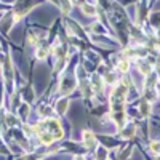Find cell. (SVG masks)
<instances>
[{
    "label": "cell",
    "instance_id": "8992f818",
    "mask_svg": "<svg viewBox=\"0 0 160 160\" xmlns=\"http://www.w3.org/2000/svg\"><path fill=\"white\" fill-rule=\"evenodd\" d=\"M47 53H48L47 48H40V50L37 51V58H38V59H43V58L47 56Z\"/></svg>",
    "mask_w": 160,
    "mask_h": 160
},
{
    "label": "cell",
    "instance_id": "5b68a950",
    "mask_svg": "<svg viewBox=\"0 0 160 160\" xmlns=\"http://www.w3.org/2000/svg\"><path fill=\"white\" fill-rule=\"evenodd\" d=\"M118 69L122 71V72H127L128 69H130V64H128V61H122L118 64Z\"/></svg>",
    "mask_w": 160,
    "mask_h": 160
},
{
    "label": "cell",
    "instance_id": "6da1fadb",
    "mask_svg": "<svg viewBox=\"0 0 160 160\" xmlns=\"http://www.w3.org/2000/svg\"><path fill=\"white\" fill-rule=\"evenodd\" d=\"M127 95V87L125 85H118L111 95V109L114 112V117L117 120V123L122 125L123 123V101Z\"/></svg>",
    "mask_w": 160,
    "mask_h": 160
},
{
    "label": "cell",
    "instance_id": "30bf717a",
    "mask_svg": "<svg viewBox=\"0 0 160 160\" xmlns=\"http://www.w3.org/2000/svg\"><path fill=\"white\" fill-rule=\"evenodd\" d=\"M74 160H83V157H82V155H77V157H75Z\"/></svg>",
    "mask_w": 160,
    "mask_h": 160
},
{
    "label": "cell",
    "instance_id": "3957f363",
    "mask_svg": "<svg viewBox=\"0 0 160 160\" xmlns=\"http://www.w3.org/2000/svg\"><path fill=\"white\" fill-rule=\"evenodd\" d=\"M135 130H136V128H135V125H130L127 130H123V131H122V136H123V138H130L131 135H135Z\"/></svg>",
    "mask_w": 160,
    "mask_h": 160
},
{
    "label": "cell",
    "instance_id": "ba28073f",
    "mask_svg": "<svg viewBox=\"0 0 160 160\" xmlns=\"http://www.w3.org/2000/svg\"><path fill=\"white\" fill-rule=\"evenodd\" d=\"M66 106H68V101H66V99H64V101H61V102L58 104V111H59V112H64Z\"/></svg>",
    "mask_w": 160,
    "mask_h": 160
},
{
    "label": "cell",
    "instance_id": "277c9868",
    "mask_svg": "<svg viewBox=\"0 0 160 160\" xmlns=\"http://www.w3.org/2000/svg\"><path fill=\"white\" fill-rule=\"evenodd\" d=\"M149 111H151V106L144 101V102L141 104V112H142L144 115H148V114H149Z\"/></svg>",
    "mask_w": 160,
    "mask_h": 160
},
{
    "label": "cell",
    "instance_id": "7a4b0ae2",
    "mask_svg": "<svg viewBox=\"0 0 160 160\" xmlns=\"http://www.w3.org/2000/svg\"><path fill=\"white\" fill-rule=\"evenodd\" d=\"M83 141H85V146L87 148H95L96 146V139H95V136H93V133H90V131H85L83 133Z\"/></svg>",
    "mask_w": 160,
    "mask_h": 160
},
{
    "label": "cell",
    "instance_id": "8fae6325",
    "mask_svg": "<svg viewBox=\"0 0 160 160\" xmlns=\"http://www.w3.org/2000/svg\"><path fill=\"white\" fill-rule=\"evenodd\" d=\"M0 106H2V88H0Z\"/></svg>",
    "mask_w": 160,
    "mask_h": 160
},
{
    "label": "cell",
    "instance_id": "9c48e42d",
    "mask_svg": "<svg viewBox=\"0 0 160 160\" xmlns=\"http://www.w3.org/2000/svg\"><path fill=\"white\" fill-rule=\"evenodd\" d=\"M85 13H87V15H90V16H91V15H95V13H96V11H95V10H93L91 7H88V5H85Z\"/></svg>",
    "mask_w": 160,
    "mask_h": 160
},
{
    "label": "cell",
    "instance_id": "52a82bcc",
    "mask_svg": "<svg viewBox=\"0 0 160 160\" xmlns=\"http://www.w3.org/2000/svg\"><path fill=\"white\" fill-rule=\"evenodd\" d=\"M151 149H152V152L160 154V142H152L151 144Z\"/></svg>",
    "mask_w": 160,
    "mask_h": 160
}]
</instances>
